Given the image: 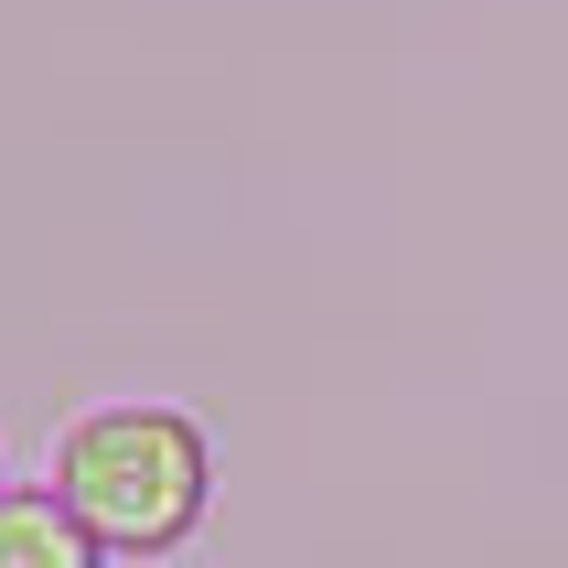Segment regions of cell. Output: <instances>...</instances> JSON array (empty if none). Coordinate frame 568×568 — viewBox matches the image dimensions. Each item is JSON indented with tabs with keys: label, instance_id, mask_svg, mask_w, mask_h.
I'll return each instance as SVG.
<instances>
[{
	"label": "cell",
	"instance_id": "obj_3",
	"mask_svg": "<svg viewBox=\"0 0 568 568\" xmlns=\"http://www.w3.org/2000/svg\"><path fill=\"white\" fill-rule=\"evenodd\" d=\"M0 494H11V483H0Z\"/></svg>",
	"mask_w": 568,
	"mask_h": 568
},
{
	"label": "cell",
	"instance_id": "obj_1",
	"mask_svg": "<svg viewBox=\"0 0 568 568\" xmlns=\"http://www.w3.org/2000/svg\"><path fill=\"white\" fill-rule=\"evenodd\" d=\"M54 494L108 558H172V547H193V526L215 505V440L193 408L119 397V408H87L64 429Z\"/></svg>",
	"mask_w": 568,
	"mask_h": 568
},
{
	"label": "cell",
	"instance_id": "obj_2",
	"mask_svg": "<svg viewBox=\"0 0 568 568\" xmlns=\"http://www.w3.org/2000/svg\"><path fill=\"white\" fill-rule=\"evenodd\" d=\"M0 568H108V547L75 526L54 483L43 494H0Z\"/></svg>",
	"mask_w": 568,
	"mask_h": 568
}]
</instances>
